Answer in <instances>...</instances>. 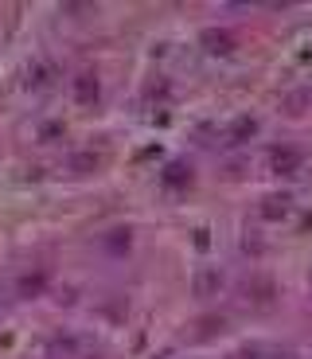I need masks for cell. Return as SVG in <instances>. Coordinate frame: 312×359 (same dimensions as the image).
<instances>
[{
  "label": "cell",
  "mask_w": 312,
  "mask_h": 359,
  "mask_svg": "<svg viewBox=\"0 0 312 359\" xmlns=\"http://www.w3.org/2000/svg\"><path fill=\"white\" fill-rule=\"evenodd\" d=\"M39 285H43V273H36V278H24V281H20V289H24V293H39Z\"/></svg>",
  "instance_id": "obj_8"
},
{
  "label": "cell",
  "mask_w": 312,
  "mask_h": 359,
  "mask_svg": "<svg viewBox=\"0 0 312 359\" xmlns=\"http://www.w3.org/2000/svg\"><path fill=\"white\" fill-rule=\"evenodd\" d=\"M289 211V199L285 196H273V199H266V203H262V215L266 219H281Z\"/></svg>",
  "instance_id": "obj_4"
},
{
  "label": "cell",
  "mask_w": 312,
  "mask_h": 359,
  "mask_svg": "<svg viewBox=\"0 0 312 359\" xmlns=\"http://www.w3.org/2000/svg\"><path fill=\"white\" fill-rule=\"evenodd\" d=\"M129 243H133V234L125 231V226H117V231L109 234V246H114V250H129Z\"/></svg>",
  "instance_id": "obj_6"
},
{
  "label": "cell",
  "mask_w": 312,
  "mask_h": 359,
  "mask_svg": "<svg viewBox=\"0 0 312 359\" xmlns=\"http://www.w3.org/2000/svg\"><path fill=\"white\" fill-rule=\"evenodd\" d=\"M161 184L168 191H184L187 184H191V168H187L184 161H172V164H164V172H161Z\"/></svg>",
  "instance_id": "obj_2"
},
{
  "label": "cell",
  "mask_w": 312,
  "mask_h": 359,
  "mask_svg": "<svg viewBox=\"0 0 312 359\" xmlns=\"http://www.w3.org/2000/svg\"><path fill=\"white\" fill-rule=\"evenodd\" d=\"M196 285H199V293H215L211 285H219V273H215V269H207V273H199Z\"/></svg>",
  "instance_id": "obj_7"
},
{
  "label": "cell",
  "mask_w": 312,
  "mask_h": 359,
  "mask_svg": "<svg viewBox=\"0 0 312 359\" xmlns=\"http://www.w3.org/2000/svg\"><path fill=\"white\" fill-rule=\"evenodd\" d=\"M304 161L301 149H293V144H285V149H273V168L277 172H297V164Z\"/></svg>",
  "instance_id": "obj_3"
},
{
  "label": "cell",
  "mask_w": 312,
  "mask_h": 359,
  "mask_svg": "<svg viewBox=\"0 0 312 359\" xmlns=\"http://www.w3.org/2000/svg\"><path fill=\"white\" fill-rule=\"evenodd\" d=\"M98 94H102V86H98V74H94V71L74 74V102H82V106H94V102H98Z\"/></svg>",
  "instance_id": "obj_1"
},
{
  "label": "cell",
  "mask_w": 312,
  "mask_h": 359,
  "mask_svg": "<svg viewBox=\"0 0 312 359\" xmlns=\"http://www.w3.org/2000/svg\"><path fill=\"white\" fill-rule=\"evenodd\" d=\"M231 359H262V351H254V348H242V351H234Z\"/></svg>",
  "instance_id": "obj_9"
},
{
  "label": "cell",
  "mask_w": 312,
  "mask_h": 359,
  "mask_svg": "<svg viewBox=\"0 0 312 359\" xmlns=\"http://www.w3.org/2000/svg\"><path fill=\"white\" fill-rule=\"evenodd\" d=\"M207 47H211V51H219V55H226L231 51V36H226V32H207Z\"/></svg>",
  "instance_id": "obj_5"
}]
</instances>
